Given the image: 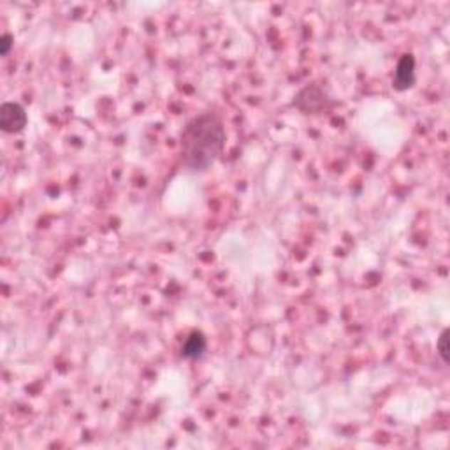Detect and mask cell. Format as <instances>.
I'll return each mask as SVG.
<instances>
[{
  "label": "cell",
  "mask_w": 450,
  "mask_h": 450,
  "mask_svg": "<svg viewBox=\"0 0 450 450\" xmlns=\"http://www.w3.org/2000/svg\"><path fill=\"white\" fill-rule=\"evenodd\" d=\"M415 56L412 53H404L397 62L394 70L392 86L397 92H407L415 85Z\"/></svg>",
  "instance_id": "cell-3"
},
{
  "label": "cell",
  "mask_w": 450,
  "mask_h": 450,
  "mask_svg": "<svg viewBox=\"0 0 450 450\" xmlns=\"http://www.w3.org/2000/svg\"><path fill=\"white\" fill-rule=\"evenodd\" d=\"M325 103V93L324 90L318 88V86H306L305 90L298 93L294 104L305 112H317L320 108H324Z\"/></svg>",
  "instance_id": "cell-4"
},
{
  "label": "cell",
  "mask_w": 450,
  "mask_h": 450,
  "mask_svg": "<svg viewBox=\"0 0 450 450\" xmlns=\"http://www.w3.org/2000/svg\"><path fill=\"white\" fill-rule=\"evenodd\" d=\"M28 116L20 103H4L0 106V129L6 134H18L27 127Z\"/></svg>",
  "instance_id": "cell-2"
},
{
  "label": "cell",
  "mask_w": 450,
  "mask_h": 450,
  "mask_svg": "<svg viewBox=\"0 0 450 450\" xmlns=\"http://www.w3.org/2000/svg\"><path fill=\"white\" fill-rule=\"evenodd\" d=\"M13 46H14V37L11 36V33H4L2 39H0V55L7 56L11 53V50H13Z\"/></svg>",
  "instance_id": "cell-7"
},
{
  "label": "cell",
  "mask_w": 450,
  "mask_h": 450,
  "mask_svg": "<svg viewBox=\"0 0 450 450\" xmlns=\"http://www.w3.org/2000/svg\"><path fill=\"white\" fill-rule=\"evenodd\" d=\"M436 350H438V355H440V359L444 361V365H449L450 362V357H449V329H444V331H441V335L436 341Z\"/></svg>",
  "instance_id": "cell-6"
},
{
  "label": "cell",
  "mask_w": 450,
  "mask_h": 450,
  "mask_svg": "<svg viewBox=\"0 0 450 450\" xmlns=\"http://www.w3.org/2000/svg\"><path fill=\"white\" fill-rule=\"evenodd\" d=\"M225 127L215 112L194 116L182 130V162L189 171L204 172L216 164L225 148Z\"/></svg>",
  "instance_id": "cell-1"
},
{
  "label": "cell",
  "mask_w": 450,
  "mask_h": 450,
  "mask_svg": "<svg viewBox=\"0 0 450 450\" xmlns=\"http://www.w3.org/2000/svg\"><path fill=\"white\" fill-rule=\"evenodd\" d=\"M208 350V340L201 331H192L182 345V357L187 361H199Z\"/></svg>",
  "instance_id": "cell-5"
}]
</instances>
